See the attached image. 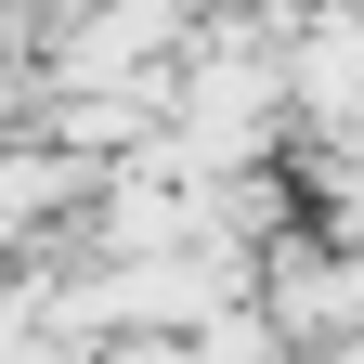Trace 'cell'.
<instances>
[{
  "instance_id": "obj_1",
  "label": "cell",
  "mask_w": 364,
  "mask_h": 364,
  "mask_svg": "<svg viewBox=\"0 0 364 364\" xmlns=\"http://www.w3.org/2000/svg\"><path fill=\"white\" fill-rule=\"evenodd\" d=\"M65 196H78V156H53V144H0V247L39 235Z\"/></svg>"
},
{
  "instance_id": "obj_2",
  "label": "cell",
  "mask_w": 364,
  "mask_h": 364,
  "mask_svg": "<svg viewBox=\"0 0 364 364\" xmlns=\"http://www.w3.org/2000/svg\"><path fill=\"white\" fill-rule=\"evenodd\" d=\"M182 364H287V338H273V312L260 299H221L182 326Z\"/></svg>"
}]
</instances>
